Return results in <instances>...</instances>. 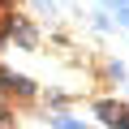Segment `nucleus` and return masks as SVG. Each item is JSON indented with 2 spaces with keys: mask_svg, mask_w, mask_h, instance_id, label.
Listing matches in <instances>:
<instances>
[{
  "mask_svg": "<svg viewBox=\"0 0 129 129\" xmlns=\"http://www.w3.org/2000/svg\"><path fill=\"white\" fill-rule=\"evenodd\" d=\"M95 112H99V116H103V120H108L112 129H129V108H125V103L99 99V103H95Z\"/></svg>",
  "mask_w": 129,
  "mask_h": 129,
  "instance_id": "nucleus-1",
  "label": "nucleus"
},
{
  "mask_svg": "<svg viewBox=\"0 0 129 129\" xmlns=\"http://www.w3.org/2000/svg\"><path fill=\"white\" fill-rule=\"evenodd\" d=\"M0 82H5V90H13V95H22V99L35 95V86H30L26 78H17V73H0Z\"/></svg>",
  "mask_w": 129,
  "mask_h": 129,
  "instance_id": "nucleus-2",
  "label": "nucleus"
},
{
  "mask_svg": "<svg viewBox=\"0 0 129 129\" xmlns=\"http://www.w3.org/2000/svg\"><path fill=\"white\" fill-rule=\"evenodd\" d=\"M56 129H82L78 120H69V116H56Z\"/></svg>",
  "mask_w": 129,
  "mask_h": 129,
  "instance_id": "nucleus-3",
  "label": "nucleus"
}]
</instances>
